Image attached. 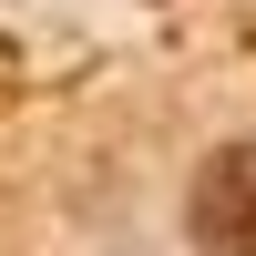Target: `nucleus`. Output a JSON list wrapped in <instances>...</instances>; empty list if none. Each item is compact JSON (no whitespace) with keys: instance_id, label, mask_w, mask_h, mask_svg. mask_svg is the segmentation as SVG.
Here are the masks:
<instances>
[{"instance_id":"nucleus-1","label":"nucleus","mask_w":256,"mask_h":256,"mask_svg":"<svg viewBox=\"0 0 256 256\" xmlns=\"http://www.w3.org/2000/svg\"><path fill=\"white\" fill-rule=\"evenodd\" d=\"M195 246L205 256H256V144H226L195 174Z\"/></svg>"}]
</instances>
